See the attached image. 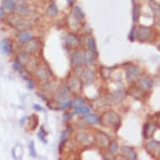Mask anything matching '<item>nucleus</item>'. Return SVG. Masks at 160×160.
<instances>
[{"mask_svg": "<svg viewBox=\"0 0 160 160\" xmlns=\"http://www.w3.org/2000/svg\"><path fill=\"white\" fill-rule=\"evenodd\" d=\"M122 152L124 153V155L126 156L127 158H128V159H131V160L137 159L136 153H135L133 149L131 148L123 146V147L122 148Z\"/></svg>", "mask_w": 160, "mask_h": 160, "instance_id": "9d476101", "label": "nucleus"}, {"mask_svg": "<svg viewBox=\"0 0 160 160\" xmlns=\"http://www.w3.org/2000/svg\"><path fill=\"white\" fill-rule=\"evenodd\" d=\"M34 108L36 111H42L43 110L42 108H41V107L39 105H34Z\"/></svg>", "mask_w": 160, "mask_h": 160, "instance_id": "c9c22d12", "label": "nucleus"}, {"mask_svg": "<svg viewBox=\"0 0 160 160\" xmlns=\"http://www.w3.org/2000/svg\"><path fill=\"white\" fill-rule=\"evenodd\" d=\"M140 17V8L138 5H135L133 8V14H132V18L134 22L138 21V18Z\"/></svg>", "mask_w": 160, "mask_h": 160, "instance_id": "393cba45", "label": "nucleus"}, {"mask_svg": "<svg viewBox=\"0 0 160 160\" xmlns=\"http://www.w3.org/2000/svg\"><path fill=\"white\" fill-rule=\"evenodd\" d=\"M159 158H160V151H159Z\"/></svg>", "mask_w": 160, "mask_h": 160, "instance_id": "4c0bfd02", "label": "nucleus"}, {"mask_svg": "<svg viewBox=\"0 0 160 160\" xmlns=\"http://www.w3.org/2000/svg\"><path fill=\"white\" fill-rule=\"evenodd\" d=\"M47 13L50 16H56L58 13V8L55 3L50 4L47 8Z\"/></svg>", "mask_w": 160, "mask_h": 160, "instance_id": "aec40b11", "label": "nucleus"}, {"mask_svg": "<svg viewBox=\"0 0 160 160\" xmlns=\"http://www.w3.org/2000/svg\"><path fill=\"white\" fill-rule=\"evenodd\" d=\"M71 101H64V102H62V104H61L59 108H61V109H66V108H67L69 107V106L71 105Z\"/></svg>", "mask_w": 160, "mask_h": 160, "instance_id": "2f4dec72", "label": "nucleus"}, {"mask_svg": "<svg viewBox=\"0 0 160 160\" xmlns=\"http://www.w3.org/2000/svg\"><path fill=\"white\" fill-rule=\"evenodd\" d=\"M74 109H75L76 113H78V114H87V113L89 112L90 111L89 108L87 107H84V106H81V107L74 108Z\"/></svg>", "mask_w": 160, "mask_h": 160, "instance_id": "a878e982", "label": "nucleus"}, {"mask_svg": "<svg viewBox=\"0 0 160 160\" xmlns=\"http://www.w3.org/2000/svg\"><path fill=\"white\" fill-rule=\"evenodd\" d=\"M83 121L87 122L91 124H98L101 122V119L96 114H89V115H85L83 117Z\"/></svg>", "mask_w": 160, "mask_h": 160, "instance_id": "6e6552de", "label": "nucleus"}, {"mask_svg": "<svg viewBox=\"0 0 160 160\" xmlns=\"http://www.w3.org/2000/svg\"><path fill=\"white\" fill-rule=\"evenodd\" d=\"M35 75L40 79H46L48 76H50L48 70L45 68H39L35 72Z\"/></svg>", "mask_w": 160, "mask_h": 160, "instance_id": "f3484780", "label": "nucleus"}, {"mask_svg": "<svg viewBox=\"0 0 160 160\" xmlns=\"http://www.w3.org/2000/svg\"><path fill=\"white\" fill-rule=\"evenodd\" d=\"M13 68L14 70H17V71H19L21 69V62L18 61H15L13 63Z\"/></svg>", "mask_w": 160, "mask_h": 160, "instance_id": "473e14b6", "label": "nucleus"}, {"mask_svg": "<svg viewBox=\"0 0 160 160\" xmlns=\"http://www.w3.org/2000/svg\"><path fill=\"white\" fill-rule=\"evenodd\" d=\"M72 62L75 65H81L85 62V53L82 51H76L72 55Z\"/></svg>", "mask_w": 160, "mask_h": 160, "instance_id": "423d86ee", "label": "nucleus"}, {"mask_svg": "<svg viewBox=\"0 0 160 160\" xmlns=\"http://www.w3.org/2000/svg\"><path fill=\"white\" fill-rule=\"evenodd\" d=\"M125 95H124V92H122V91H118V92H114L112 95V102L114 103H118L121 102L122 100L123 99Z\"/></svg>", "mask_w": 160, "mask_h": 160, "instance_id": "4468645a", "label": "nucleus"}, {"mask_svg": "<svg viewBox=\"0 0 160 160\" xmlns=\"http://www.w3.org/2000/svg\"><path fill=\"white\" fill-rule=\"evenodd\" d=\"M31 34L29 33V32H26V33H24V34H22L19 35V38H18V40H19V42L23 44V43H25L27 41H29V39L31 38Z\"/></svg>", "mask_w": 160, "mask_h": 160, "instance_id": "5701e85b", "label": "nucleus"}, {"mask_svg": "<svg viewBox=\"0 0 160 160\" xmlns=\"http://www.w3.org/2000/svg\"><path fill=\"white\" fill-rule=\"evenodd\" d=\"M118 142H116V141H113L110 143V151L112 153L116 152L118 151Z\"/></svg>", "mask_w": 160, "mask_h": 160, "instance_id": "7c9ffc66", "label": "nucleus"}, {"mask_svg": "<svg viewBox=\"0 0 160 160\" xmlns=\"http://www.w3.org/2000/svg\"><path fill=\"white\" fill-rule=\"evenodd\" d=\"M74 13H75V16L77 17L78 19H82V18H84V13L82 11V9L79 8V7H76L75 8V10H74Z\"/></svg>", "mask_w": 160, "mask_h": 160, "instance_id": "cd10ccee", "label": "nucleus"}, {"mask_svg": "<svg viewBox=\"0 0 160 160\" xmlns=\"http://www.w3.org/2000/svg\"><path fill=\"white\" fill-rule=\"evenodd\" d=\"M39 48V43L36 40H31L27 43L26 45V50L29 52H34Z\"/></svg>", "mask_w": 160, "mask_h": 160, "instance_id": "2eb2a0df", "label": "nucleus"}, {"mask_svg": "<svg viewBox=\"0 0 160 160\" xmlns=\"http://www.w3.org/2000/svg\"><path fill=\"white\" fill-rule=\"evenodd\" d=\"M29 154H30V156H32V157H35V156H36V151H35L34 142H31L30 143H29Z\"/></svg>", "mask_w": 160, "mask_h": 160, "instance_id": "c85d7f7f", "label": "nucleus"}, {"mask_svg": "<svg viewBox=\"0 0 160 160\" xmlns=\"http://www.w3.org/2000/svg\"><path fill=\"white\" fill-rule=\"evenodd\" d=\"M158 128H160V118H158Z\"/></svg>", "mask_w": 160, "mask_h": 160, "instance_id": "e433bc0d", "label": "nucleus"}, {"mask_svg": "<svg viewBox=\"0 0 160 160\" xmlns=\"http://www.w3.org/2000/svg\"><path fill=\"white\" fill-rule=\"evenodd\" d=\"M3 6L8 10H13L15 8V3H14L13 0H4Z\"/></svg>", "mask_w": 160, "mask_h": 160, "instance_id": "4be33fe9", "label": "nucleus"}, {"mask_svg": "<svg viewBox=\"0 0 160 160\" xmlns=\"http://www.w3.org/2000/svg\"><path fill=\"white\" fill-rule=\"evenodd\" d=\"M97 141L99 142V144L102 145V146H106L107 144H108V142H109L107 135L102 133V132H99L97 134Z\"/></svg>", "mask_w": 160, "mask_h": 160, "instance_id": "dca6fc26", "label": "nucleus"}, {"mask_svg": "<svg viewBox=\"0 0 160 160\" xmlns=\"http://www.w3.org/2000/svg\"><path fill=\"white\" fill-rule=\"evenodd\" d=\"M135 35H136V29L133 28V29H132L131 33H130V35H129V39H130L131 41H133L134 36H135Z\"/></svg>", "mask_w": 160, "mask_h": 160, "instance_id": "72a5a7b5", "label": "nucleus"}, {"mask_svg": "<svg viewBox=\"0 0 160 160\" xmlns=\"http://www.w3.org/2000/svg\"><path fill=\"white\" fill-rule=\"evenodd\" d=\"M70 87L73 92H80V90L82 88V84H81V81H79L77 78H72L70 82Z\"/></svg>", "mask_w": 160, "mask_h": 160, "instance_id": "ddd939ff", "label": "nucleus"}, {"mask_svg": "<svg viewBox=\"0 0 160 160\" xmlns=\"http://www.w3.org/2000/svg\"><path fill=\"white\" fill-rule=\"evenodd\" d=\"M76 139L79 142L83 143V144H87V143H91L92 141L89 139V136L88 134L86 132H81V133L77 134L76 136Z\"/></svg>", "mask_w": 160, "mask_h": 160, "instance_id": "9b49d317", "label": "nucleus"}, {"mask_svg": "<svg viewBox=\"0 0 160 160\" xmlns=\"http://www.w3.org/2000/svg\"><path fill=\"white\" fill-rule=\"evenodd\" d=\"M151 29L147 26H139L138 29L136 30V36L140 41H146L151 36Z\"/></svg>", "mask_w": 160, "mask_h": 160, "instance_id": "f03ea898", "label": "nucleus"}, {"mask_svg": "<svg viewBox=\"0 0 160 160\" xmlns=\"http://www.w3.org/2000/svg\"><path fill=\"white\" fill-rule=\"evenodd\" d=\"M94 79L95 74L92 70H87V71H86V72L84 73V80L85 82H86L87 84H92V82H94Z\"/></svg>", "mask_w": 160, "mask_h": 160, "instance_id": "f8f14e48", "label": "nucleus"}, {"mask_svg": "<svg viewBox=\"0 0 160 160\" xmlns=\"http://www.w3.org/2000/svg\"><path fill=\"white\" fill-rule=\"evenodd\" d=\"M149 5L152 8V10L153 11V13H156L157 15H160V6L156 2L152 1V0H150Z\"/></svg>", "mask_w": 160, "mask_h": 160, "instance_id": "412c9836", "label": "nucleus"}, {"mask_svg": "<svg viewBox=\"0 0 160 160\" xmlns=\"http://www.w3.org/2000/svg\"><path fill=\"white\" fill-rule=\"evenodd\" d=\"M155 129H156V127L153 123H148L146 126H145L144 132H143V134H144L145 138H149L153 135L155 132Z\"/></svg>", "mask_w": 160, "mask_h": 160, "instance_id": "1a4fd4ad", "label": "nucleus"}, {"mask_svg": "<svg viewBox=\"0 0 160 160\" xmlns=\"http://www.w3.org/2000/svg\"><path fill=\"white\" fill-rule=\"evenodd\" d=\"M45 135H46V133H45V132L44 131V128H40V131H39V133H38V137H39V138L43 142L46 143V142H47V140H45Z\"/></svg>", "mask_w": 160, "mask_h": 160, "instance_id": "c756f323", "label": "nucleus"}, {"mask_svg": "<svg viewBox=\"0 0 160 160\" xmlns=\"http://www.w3.org/2000/svg\"><path fill=\"white\" fill-rule=\"evenodd\" d=\"M66 43L70 45L71 46H76L79 44L78 39L76 38L75 35H72V34H70L67 36V39H66Z\"/></svg>", "mask_w": 160, "mask_h": 160, "instance_id": "6ab92c4d", "label": "nucleus"}, {"mask_svg": "<svg viewBox=\"0 0 160 160\" xmlns=\"http://www.w3.org/2000/svg\"><path fill=\"white\" fill-rule=\"evenodd\" d=\"M84 105V100L81 98V97H78V98H76L74 100L73 102H72V107L74 108H78V107H81V106Z\"/></svg>", "mask_w": 160, "mask_h": 160, "instance_id": "bb28decb", "label": "nucleus"}, {"mask_svg": "<svg viewBox=\"0 0 160 160\" xmlns=\"http://www.w3.org/2000/svg\"><path fill=\"white\" fill-rule=\"evenodd\" d=\"M70 96V92H69L68 87H66L65 84H62L61 87H59V89L57 90L56 92V94H55V98L58 100V101H64V100H66V98Z\"/></svg>", "mask_w": 160, "mask_h": 160, "instance_id": "20e7f679", "label": "nucleus"}, {"mask_svg": "<svg viewBox=\"0 0 160 160\" xmlns=\"http://www.w3.org/2000/svg\"><path fill=\"white\" fill-rule=\"evenodd\" d=\"M139 76L138 68L135 66H128L126 70V79L129 82H134Z\"/></svg>", "mask_w": 160, "mask_h": 160, "instance_id": "7ed1b4c3", "label": "nucleus"}, {"mask_svg": "<svg viewBox=\"0 0 160 160\" xmlns=\"http://www.w3.org/2000/svg\"><path fill=\"white\" fill-rule=\"evenodd\" d=\"M101 121L105 126L118 127L121 122V118L116 112L109 111L103 114Z\"/></svg>", "mask_w": 160, "mask_h": 160, "instance_id": "f257e3e1", "label": "nucleus"}, {"mask_svg": "<svg viewBox=\"0 0 160 160\" xmlns=\"http://www.w3.org/2000/svg\"><path fill=\"white\" fill-rule=\"evenodd\" d=\"M139 86L141 87V89H151L152 87V80L148 76L142 77L139 80Z\"/></svg>", "mask_w": 160, "mask_h": 160, "instance_id": "39448f33", "label": "nucleus"}, {"mask_svg": "<svg viewBox=\"0 0 160 160\" xmlns=\"http://www.w3.org/2000/svg\"><path fill=\"white\" fill-rule=\"evenodd\" d=\"M0 49L3 54H9L12 51V44L8 39H3L0 44Z\"/></svg>", "mask_w": 160, "mask_h": 160, "instance_id": "0eeeda50", "label": "nucleus"}, {"mask_svg": "<svg viewBox=\"0 0 160 160\" xmlns=\"http://www.w3.org/2000/svg\"><path fill=\"white\" fill-rule=\"evenodd\" d=\"M160 146V142H157V141H151V142H148L147 145H146V148L149 151V152H153L155 150L157 149Z\"/></svg>", "mask_w": 160, "mask_h": 160, "instance_id": "a211bd4d", "label": "nucleus"}, {"mask_svg": "<svg viewBox=\"0 0 160 160\" xmlns=\"http://www.w3.org/2000/svg\"><path fill=\"white\" fill-rule=\"evenodd\" d=\"M88 48L92 53H96L97 51V45H96V42L93 38H90L88 39Z\"/></svg>", "mask_w": 160, "mask_h": 160, "instance_id": "b1692460", "label": "nucleus"}, {"mask_svg": "<svg viewBox=\"0 0 160 160\" xmlns=\"http://www.w3.org/2000/svg\"><path fill=\"white\" fill-rule=\"evenodd\" d=\"M33 87H34V83H33V82H32V81H30V80H29V82H28V87H29V89H32V88H33Z\"/></svg>", "mask_w": 160, "mask_h": 160, "instance_id": "f704fd0d", "label": "nucleus"}]
</instances>
